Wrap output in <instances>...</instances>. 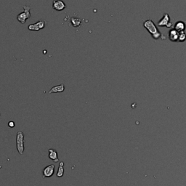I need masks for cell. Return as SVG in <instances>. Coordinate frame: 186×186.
Wrapping results in <instances>:
<instances>
[{
	"label": "cell",
	"instance_id": "obj_14",
	"mask_svg": "<svg viewBox=\"0 0 186 186\" xmlns=\"http://www.w3.org/2000/svg\"><path fill=\"white\" fill-rule=\"evenodd\" d=\"M186 40V33L185 31H181L179 32V38H178V42H183Z\"/></svg>",
	"mask_w": 186,
	"mask_h": 186
},
{
	"label": "cell",
	"instance_id": "obj_4",
	"mask_svg": "<svg viewBox=\"0 0 186 186\" xmlns=\"http://www.w3.org/2000/svg\"><path fill=\"white\" fill-rule=\"evenodd\" d=\"M158 26H161V27L165 26L167 28L172 27V23L170 21V17L169 14L165 13L164 15V16L161 18V20L158 23Z\"/></svg>",
	"mask_w": 186,
	"mask_h": 186
},
{
	"label": "cell",
	"instance_id": "obj_12",
	"mask_svg": "<svg viewBox=\"0 0 186 186\" xmlns=\"http://www.w3.org/2000/svg\"><path fill=\"white\" fill-rule=\"evenodd\" d=\"M186 28V24L183 21H178L174 25V29L178 32L185 31Z\"/></svg>",
	"mask_w": 186,
	"mask_h": 186
},
{
	"label": "cell",
	"instance_id": "obj_8",
	"mask_svg": "<svg viewBox=\"0 0 186 186\" xmlns=\"http://www.w3.org/2000/svg\"><path fill=\"white\" fill-rule=\"evenodd\" d=\"M179 38V32L176 31L175 29H171L169 32V39L172 42H178Z\"/></svg>",
	"mask_w": 186,
	"mask_h": 186
},
{
	"label": "cell",
	"instance_id": "obj_15",
	"mask_svg": "<svg viewBox=\"0 0 186 186\" xmlns=\"http://www.w3.org/2000/svg\"><path fill=\"white\" fill-rule=\"evenodd\" d=\"M8 126H9V127H10V128H13V127H15V122H14L13 121H9V122H8Z\"/></svg>",
	"mask_w": 186,
	"mask_h": 186
},
{
	"label": "cell",
	"instance_id": "obj_1",
	"mask_svg": "<svg viewBox=\"0 0 186 186\" xmlns=\"http://www.w3.org/2000/svg\"><path fill=\"white\" fill-rule=\"evenodd\" d=\"M143 27L149 32V33L151 35V36L154 40H157L162 37L161 33L159 31L157 26H156L154 22L152 20L148 19V20H145L143 22Z\"/></svg>",
	"mask_w": 186,
	"mask_h": 186
},
{
	"label": "cell",
	"instance_id": "obj_2",
	"mask_svg": "<svg viewBox=\"0 0 186 186\" xmlns=\"http://www.w3.org/2000/svg\"><path fill=\"white\" fill-rule=\"evenodd\" d=\"M24 134L21 131H18L16 135L17 150L19 154L23 155L24 153Z\"/></svg>",
	"mask_w": 186,
	"mask_h": 186
},
{
	"label": "cell",
	"instance_id": "obj_5",
	"mask_svg": "<svg viewBox=\"0 0 186 186\" xmlns=\"http://www.w3.org/2000/svg\"><path fill=\"white\" fill-rule=\"evenodd\" d=\"M45 20H40L38 22H36L34 24H31L28 26V29L29 31H38L43 29L45 27Z\"/></svg>",
	"mask_w": 186,
	"mask_h": 186
},
{
	"label": "cell",
	"instance_id": "obj_9",
	"mask_svg": "<svg viewBox=\"0 0 186 186\" xmlns=\"http://www.w3.org/2000/svg\"><path fill=\"white\" fill-rule=\"evenodd\" d=\"M49 158L50 159L53 161L54 162H58L59 161V159H58V152H57L56 150L55 149H52V148H50L49 149Z\"/></svg>",
	"mask_w": 186,
	"mask_h": 186
},
{
	"label": "cell",
	"instance_id": "obj_11",
	"mask_svg": "<svg viewBox=\"0 0 186 186\" xmlns=\"http://www.w3.org/2000/svg\"><path fill=\"white\" fill-rule=\"evenodd\" d=\"M65 90V86H64L63 84H61L58 85V86H55L53 87H52L50 89V90L49 91V93L51 94V93H58V92H63Z\"/></svg>",
	"mask_w": 186,
	"mask_h": 186
},
{
	"label": "cell",
	"instance_id": "obj_10",
	"mask_svg": "<svg viewBox=\"0 0 186 186\" xmlns=\"http://www.w3.org/2000/svg\"><path fill=\"white\" fill-rule=\"evenodd\" d=\"M70 24L74 27H79L82 24V20L80 18H77V17H73V18H70Z\"/></svg>",
	"mask_w": 186,
	"mask_h": 186
},
{
	"label": "cell",
	"instance_id": "obj_6",
	"mask_svg": "<svg viewBox=\"0 0 186 186\" xmlns=\"http://www.w3.org/2000/svg\"><path fill=\"white\" fill-rule=\"evenodd\" d=\"M55 172V165L50 164L43 170V177H51Z\"/></svg>",
	"mask_w": 186,
	"mask_h": 186
},
{
	"label": "cell",
	"instance_id": "obj_7",
	"mask_svg": "<svg viewBox=\"0 0 186 186\" xmlns=\"http://www.w3.org/2000/svg\"><path fill=\"white\" fill-rule=\"evenodd\" d=\"M66 5L62 0H54L52 1L53 9L57 11H62L65 8Z\"/></svg>",
	"mask_w": 186,
	"mask_h": 186
},
{
	"label": "cell",
	"instance_id": "obj_13",
	"mask_svg": "<svg viewBox=\"0 0 186 186\" xmlns=\"http://www.w3.org/2000/svg\"><path fill=\"white\" fill-rule=\"evenodd\" d=\"M63 166H64V162L63 161L60 162L59 167H58V172H57V177H62L63 176V174H64Z\"/></svg>",
	"mask_w": 186,
	"mask_h": 186
},
{
	"label": "cell",
	"instance_id": "obj_3",
	"mask_svg": "<svg viewBox=\"0 0 186 186\" xmlns=\"http://www.w3.org/2000/svg\"><path fill=\"white\" fill-rule=\"evenodd\" d=\"M23 9L24 11L21 13H19L17 16V20L20 22L22 24H24L26 23V20H28L29 18H31V13H30V10L31 7L27 5H24L23 6Z\"/></svg>",
	"mask_w": 186,
	"mask_h": 186
}]
</instances>
